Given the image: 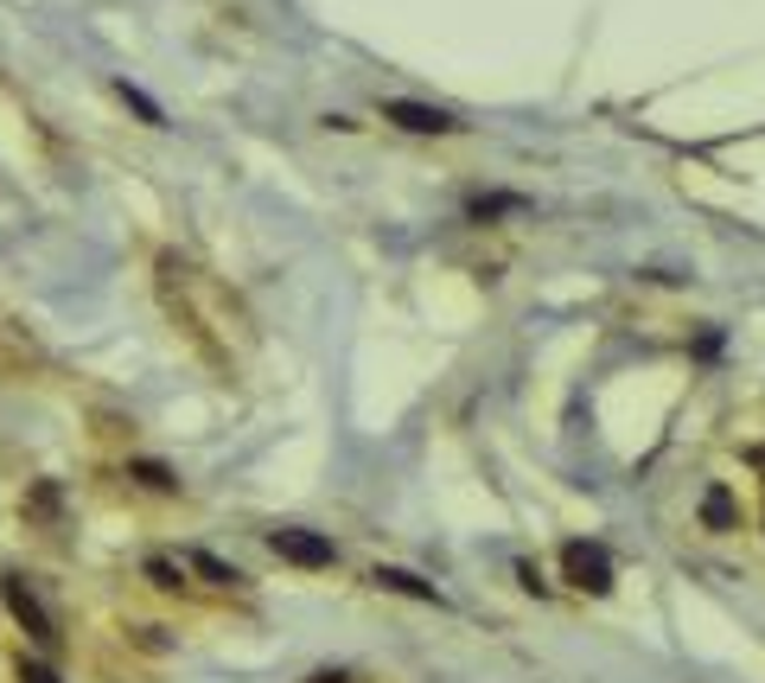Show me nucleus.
Returning a JSON list of instances; mask_svg holds the SVG:
<instances>
[{
	"mask_svg": "<svg viewBox=\"0 0 765 683\" xmlns=\"http://www.w3.org/2000/svg\"><path fill=\"white\" fill-rule=\"evenodd\" d=\"M376 581H383V588H396V594H415V601H440L428 581H415V575H402V569H376Z\"/></svg>",
	"mask_w": 765,
	"mask_h": 683,
	"instance_id": "obj_7",
	"label": "nucleus"
},
{
	"mask_svg": "<svg viewBox=\"0 0 765 683\" xmlns=\"http://www.w3.org/2000/svg\"><path fill=\"white\" fill-rule=\"evenodd\" d=\"M7 601H13V613H20V626L33 633L38 646H58V633H51V620H45V607H38V601H33V594H26V588H20V581L7 588Z\"/></svg>",
	"mask_w": 765,
	"mask_h": 683,
	"instance_id": "obj_6",
	"label": "nucleus"
},
{
	"mask_svg": "<svg viewBox=\"0 0 765 683\" xmlns=\"http://www.w3.org/2000/svg\"><path fill=\"white\" fill-rule=\"evenodd\" d=\"M383 115H390L396 128H408V135H453V128H460L447 109H428V103H390Z\"/></svg>",
	"mask_w": 765,
	"mask_h": 683,
	"instance_id": "obj_2",
	"label": "nucleus"
},
{
	"mask_svg": "<svg viewBox=\"0 0 765 683\" xmlns=\"http://www.w3.org/2000/svg\"><path fill=\"white\" fill-rule=\"evenodd\" d=\"M153 288H160L166 320L179 326V339L192 345L223 383L236 378L243 358H250V345H255V326H250V313H243V301L223 288L218 275H205L198 263H185L173 250L153 263Z\"/></svg>",
	"mask_w": 765,
	"mask_h": 683,
	"instance_id": "obj_1",
	"label": "nucleus"
},
{
	"mask_svg": "<svg viewBox=\"0 0 765 683\" xmlns=\"http://www.w3.org/2000/svg\"><path fill=\"white\" fill-rule=\"evenodd\" d=\"M275 556H288V563H306V569H326L332 563V543L326 536H306V531H275Z\"/></svg>",
	"mask_w": 765,
	"mask_h": 683,
	"instance_id": "obj_3",
	"label": "nucleus"
},
{
	"mask_svg": "<svg viewBox=\"0 0 765 683\" xmlns=\"http://www.w3.org/2000/svg\"><path fill=\"white\" fill-rule=\"evenodd\" d=\"M26 683H58V678H51L45 664H26Z\"/></svg>",
	"mask_w": 765,
	"mask_h": 683,
	"instance_id": "obj_10",
	"label": "nucleus"
},
{
	"mask_svg": "<svg viewBox=\"0 0 765 683\" xmlns=\"http://www.w3.org/2000/svg\"><path fill=\"white\" fill-rule=\"evenodd\" d=\"M728 518H733L728 493H708V524H728Z\"/></svg>",
	"mask_w": 765,
	"mask_h": 683,
	"instance_id": "obj_9",
	"label": "nucleus"
},
{
	"mask_svg": "<svg viewBox=\"0 0 765 683\" xmlns=\"http://www.w3.org/2000/svg\"><path fill=\"white\" fill-rule=\"evenodd\" d=\"M568 575H575V588H606V549H587V543H568Z\"/></svg>",
	"mask_w": 765,
	"mask_h": 683,
	"instance_id": "obj_4",
	"label": "nucleus"
},
{
	"mask_svg": "<svg viewBox=\"0 0 765 683\" xmlns=\"http://www.w3.org/2000/svg\"><path fill=\"white\" fill-rule=\"evenodd\" d=\"M33 364H38V351H33V345L20 339L13 326H0V383H20L26 371H33Z\"/></svg>",
	"mask_w": 765,
	"mask_h": 683,
	"instance_id": "obj_5",
	"label": "nucleus"
},
{
	"mask_svg": "<svg viewBox=\"0 0 765 683\" xmlns=\"http://www.w3.org/2000/svg\"><path fill=\"white\" fill-rule=\"evenodd\" d=\"M306 683H390V678H364V671H320V678Z\"/></svg>",
	"mask_w": 765,
	"mask_h": 683,
	"instance_id": "obj_8",
	"label": "nucleus"
}]
</instances>
